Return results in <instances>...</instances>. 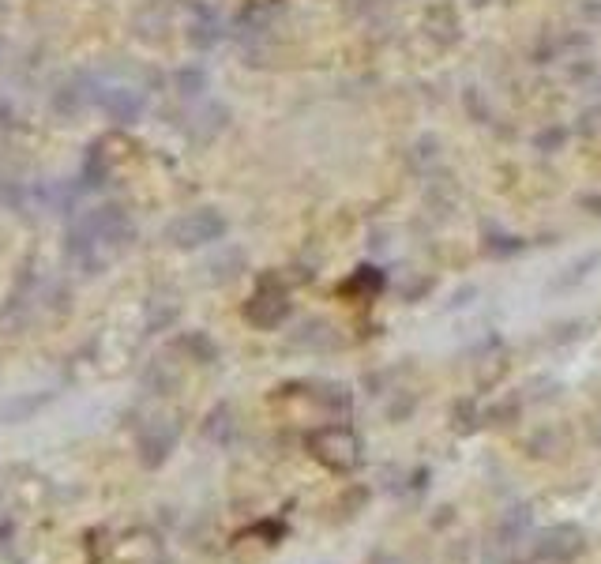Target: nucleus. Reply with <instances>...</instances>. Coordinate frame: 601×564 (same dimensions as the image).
<instances>
[{
    "label": "nucleus",
    "instance_id": "1",
    "mask_svg": "<svg viewBox=\"0 0 601 564\" xmlns=\"http://www.w3.org/2000/svg\"><path fill=\"white\" fill-rule=\"evenodd\" d=\"M128 237H132V226H128L121 207H98L72 230V256L87 271H98L121 256Z\"/></svg>",
    "mask_w": 601,
    "mask_h": 564
},
{
    "label": "nucleus",
    "instance_id": "2",
    "mask_svg": "<svg viewBox=\"0 0 601 564\" xmlns=\"http://www.w3.org/2000/svg\"><path fill=\"white\" fill-rule=\"evenodd\" d=\"M309 452L327 470H354L361 463V440L350 425H324L309 437Z\"/></svg>",
    "mask_w": 601,
    "mask_h": 564
},
{
    "label": "nucleus",
    "instance_id": "3",
    "mask_svg": "<svg viewBox=\"0 0 601 564\" xmlns=\"http://www.w3.org/2000/svg\"><path fill=\"white\" fill-rule=\"evenodd\" d=\"M226 234V219L218 215L215 207H196L170 226V241L177 249H200V245H211L218 237Z\"/></svg>",
    "mask_w": 601,
    "mask_h": 564
},
{
    "label": "nucleus",
    "instance_id": "4",
    "mask_svg": "<svg viewBox=\"0 0 601 564\" xmlns=\"http://www.w3.org/2000/svg\"><path fill=\"white\" fill-rule=\"evenodd\" d=\"M286 316H290V294L278 286V279H263L260 286H256V294L248 298L245 320L263 331H271L278 328Z\"/></svg>",
    "mask_w": 601,
    "mask_h": 564
},
{
    "label": "nucleus",
    "instance_id": "5",
    "mask_svg": "<svg viewBox=\"0 0 601 564\" xmlns=\"http://www.w3.org/2000/svg\"><path fill=\"white\" fill-rule=\"evenodd\" d=\"M94 102H98L113 121L132 125L139 113H143L147 94L139 91V87H132L128 79H102V83H98V91H94Z\"/></svg>",
    "mask_w": 601,
    "mask_h": 564
},
{
    "label": "nucleus",
    "instance_id": "6",
    "mask_svg": "<svg viewBox=\"0 0 601 564\" xmlns=\"http://www.w3.org/2000/svg\"><path fill=\"white\" fill-rule=\"evenodd\" d=\"M583 549H586L583 527L560 523V527H549V531L541 534L534 553H538V561H545V564H571Z\"/></svg>",
    "mask_w": 601,
    "mask_h": 564
},
{
    "label": "nucleus",
    "instance_id": "7",
    "mask_svg": "<svg viewBox=\"0 0 601 564\" xmlns=\"http://www.w3.org/2000/svg\"><path fill=\"white\" fill-rule=\"evenodd\" d=\"M188 38H192L196 46H211V42L218 38L215 16H211L207 8H200V4H192V19H188Z\"/></svg>",
    "mask_w": 601,
    "mask_h": 564
},
{
    "label": "nucleus",
    "instance_id": "8",
    "mask_svg": "<svg viewBox=\"0 0 601 564\" xmlns=\"http://www.w3.org/2000/svg\"><path fill=\"white\" fill-rule=\"evenodd\" d=\"M181 87H185V94L188 87H203V76L200 72H181Z\"/></svg>",
    "mask_w": 601,
    "mask_h": 564
}]
</instances>
